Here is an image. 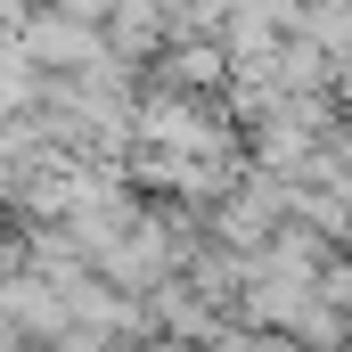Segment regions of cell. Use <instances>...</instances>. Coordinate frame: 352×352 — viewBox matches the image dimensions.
<instances>
[{
    "label": "cell",
    "mask_w": 352,
    "mask_h": 352,
    "mask_svg": "<svg viewBox=\"0 0 352 352\" xmlns=\"http://www.w3.org/2000/svg\"><path fill=\"white\" fill-rule=\"evenodd\" d=\"M25 58H41V66H74V74L115 66V58L98 50V33H90L82 16H66V8H50V16H33V25H25Z\"/></svg>",
    "instance_id": "6da1fadb"
}]
</instances>
